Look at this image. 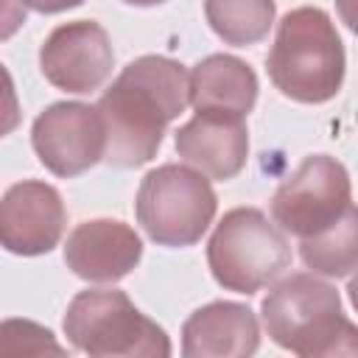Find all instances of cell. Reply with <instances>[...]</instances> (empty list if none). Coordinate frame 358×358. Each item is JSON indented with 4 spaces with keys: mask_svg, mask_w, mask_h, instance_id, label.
<instances>
[{
    "mask_svg": "<svg viewBox=\"0 0 358 358\" xmlns=\"http://www.w3.org/2000/svg\"><path fill=\"white\" fill-rule=\"evenodd\" d=\"M140 257V235L117 218L81 221L64 243L67 268L87 282H117L137 268Z\"/></svg>",
    "mask_w": 358,
    "mask_h": 358,
    "instance_id": "11",
    "label": "cell"
},
{
    "mask_svg": "<svg viewBox=\"0 0 358 358\" xmlns=\"http://www.w3.org/2000/svg\"><path fill=\"white\" fill-rule=\"evenodd\" d=\"M218 210L215 190L204 173L187 165L165 162L151 168L137 187L134 215L145 235L171 249L201 241Z\"/></svg>",
    "mask_w": 358,
    "mask_h": 358,
    "instance_id": "6",
    "label": "cell"
},
{
    "mask_svg": "<svg viewBox=\"0 0 358 358\" xmlns=\"http://www.w3.org/2000/svg\"><path fill=\"white\" fill-rule=\"evenodd\" d=\"M260 316L271 341L302 358L355 355L358 333L341 308L336 285L316 274L280 280L260 302Z\"/></svg>",
    "mask_w": 358,
    "mask_h": 358,
    "instance_id": "2",
    "label": "cell"
},
{
    "mask_svg": "<svg viewBox=\"0 0 358 358\" xmlns=\"http://www.w3.org/2000/svg\"><path fill=\"white\" fill-rule=\"evenodd\" d=\"M260 347V324L249 305L210 302L182 324V355L187 358H246Z\"/></svg>",
    "mask_w": 358,
    "mask_h": 358,
    "instance_id": "13",
    "label": "cell"
},
{
    "mask_svg": "<svg viewBox=\"0 0 358 358\" xmlns=\"http://www.w3.org/2000/svg\"><path fill=\"white\" fill-rule=\"evenodd\" d=\"M123 3H129V6H140V8H148V6H159V3H165V0H123Z\"/></svg>",
    "mask_w": 358,
    "mask_h": 358,
    "instance_id": "21",
    "label": "cell"
},
{
    "mask_svg": "<svg viewBox=\"0 0 358 358\" xmlns=\"http://www.w3.org/2000/svg\"><path fill=\"white\" fill-rule=\"evenodd\" d=\"M274 0H204V17L218 39L235 48L255 45L274 25Z\"/></svg>",
    "mask_w": 358,
    "mask_h": 358,
    "instance_id": "16",
    "label": "cell"
},
{
    "mask_svg": "<svg viewBox=\"0 0 358 358\" xmlns=\"http://www.w3.org/2000/svg\"><path fill=\"white\" fill-rule=\"evenodd\" d=\"M187 101L196 112L246 117L257 103V76L243 59L213 53L187 73Z\"/></svg>",
    "mask_w": 358,
    "mask_h": 358,
    "instance_id": "14",
    "label": "cell"
},
{
    "mask_svg": "<svg viewBox=\"0 0 358 358\" xmlns=\"http://www.w3.org/2000/svg\"><path fill=\"white\" fill-rule=\"evenodd\" d=\"M207 266L221 288L249 296L291 266V243L257 207H235L210 235Z\"/></svg>",
    "mask_w": 358,
    "mask_h": 358,
    "instance_id": "5",
    "label": "cell"
},
{
    "mask_svg": "<svg viewBox=\"0 0 358 358\" xmlns=\"http://www.w3.org/2000/svg\"><path fill=\"white\" fill-rule=\"evenodd\" d=\"M176 154L207 179L227 182L238 176L249 157V131L243 117L196 112L176 131Z\"/></svg>",
    "mask_w": 358,
    "mask_h": 358,
    "instance_id": "12",
    "label": "cell"
},
{
    "mask_svg": "<svg viewBox=\"0 0 358 358\" xmlns=\"http://www.w3.org/2000/svg\"><path fill=\"white\" fill-rule=\"evenodd\" d=\"M299 257L313 274L350 277L358 263V213L350 207L333 227L299 238Z\"/></svg>",
    "mask_w": 358,
    "mask_h": 358,
    "instance_id": "15",
    "label": "cell"
},
{
    "mask_svg": "<svg viewBox=\"0 0 358 358\" xmlns=\"http://www.w3.org/2000/svg\"><path fill=\"white\" fill-rule=\"evenodd\" d=\"M67 341L95 358H165L171 355L168 333L137 310V305L117 288L78 291L64 313Z\"/></svg>",
    "mask_w": 358,
    "mask_h": 358,
    "instance_id": "4",
    "label": "cell"
},
{
    "mask_svg": "<svg viewBox=\"0 0 358 358\" xmlns=\"http://www.w3.org/2000/svg\"><path fill=\"white\" fill-rule=\"evenodd\" d=\"M344 45L333 20L313 6L288 11L266 56L271 84L291 101L324 103L344 84Z\"/></svg>",
    "mask_w": 358,
    "mask_h": 358,
    "instance_id": "3",
    "label": "cell"
},
{
    "mask_svg": "<svg viewBox=\"0 0 358 358\" xmlns=\"http://www.w3.org/2000/svg\"><path fill=\"white\" fill-rule=\"evenodd\" d=\"M22 120L20 112V98L14 90V78L6 70V64H0V137H8Z\"/></svg>",
    "mask_w": 358,
    "mask_h": 358,
    "instance_id": "18",
    "label": "cell"
},
{
    "mask_svg": "<svg viewBox=\"0 0 358 358\" xmlns=\"http://www.w3.org/2000/svg\"><path fill=\"white\" fill-rule=\"evenodd\" d=\"M187 101V70L168 56H140L129 62L101 95L103 159L115 168H137L157 157L165 129Z\"/></svg>",
    "mask_w": 358,
    "mask_h": 358,
    "instance_id": "1",
    "label": "cell"
},
{
    "mask_svg": "<svg viewBox=\"0 0 358 358\" xmlns=\"http://www.w3.org/2000/svg\"><path fill=\"white\" fill-rule=\"evenodd\" d=\"M67 227L62 193L39 179L11 185L0 199V246L20 257L48 255Z\"/></svg>",
    "mask_w": 358,
    "mask_h": 358,
    "instance_id": "10",
    "label": "cell"
},
{
    "mask_svg": "<svg viewBox=\"0 0 358 358\" xmlns=\"http://www.w3.org/2000/svg\"><path fill=\"white\" fill-rule=\"evenodd\" d=\"M25 25V6L20 0H0V42L11 39Z\"/></svg>",
    "mask_w": 358,
    "mask_h": 358,
    "instance_id": "19",
    "label": "cell"
},
{
    "mask_svg": "<svg viewBox=\"0 0 358 358\" xmlns=\"http://www.w3.org/2000/svg\"><path fill=\"white\" fill-rule=\"evenodd\" d=\"M67 347L56 336L31 319H3L0 322V358L6 355H64Z\"/></svg>",
    "mask_w": 358,
    "mask_h": 358,
    "instance_id": "17",
    "label": "cell"
},
{
    "mask_svg": "<svg viewBox=\"0 0 358 358\" xmlns=\"http://www.w3.org/2000/svg\"><path fill=\"white\" fill-rule=\"evenodd\" d=\"M350 207L355 204L347 168L336 157L313 154L277 187L271 221L288 235L310 238L333 227Z\"/></svg>",
    "mask_w": 358,
    "mask_h": 358,
    "instance_id": "7",
    "label": "cell"
},
{
    "mask_svg": "<svg viewBox=\"0 0 358 358\" xmlns=\"http://www.w3.org/2000/svg\"><path fill=\"white\" fill-rule=\"evenodd\" d=\"M25 8H34L39 14H59V11H67V8H76L81 6L84 0H20Z\"/></svg>",
    "mask_w": 358,
    "mask_h": 358,
    "instance_id": "20",
    "label": "cell"
},
{
    "mask_svg": "<svg viewBox=\"0 0 358 358\" xmlns=\"http://www.w3.org/2000/svg\"><path fill=\"white\" fill-rule=\"evenodd\" d=\"M31 145L39 162L62 176H78L103 159V120L98 106L81 101H56L42 109L31 126Z\"/></svg>",
    "mask_w": 358,
    "mask_h": 358,
    "instance_id": "8",
    "label": "cell"
},
{
    "mask_svg": "<svg viewBox=\"0 0 358 358\" xmlns=\"http://www.w3.org/2000/svg\"><path fill=\"white\" fill-rule=\"evenodd\" d=\"M115 67L112 39L103 25L76 20L53 28L39 48L42 76L64 92L87 95L106 84Z\"/></svg>",
    "mask_w": 358,
    "mask_h": 358,
    "instance_id": "9",
    "label": "cell"
}]
</instances>
